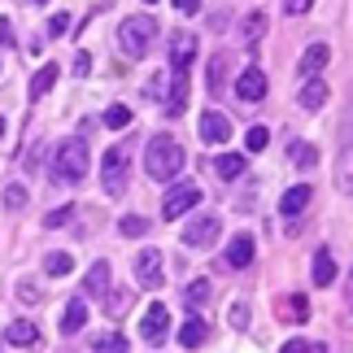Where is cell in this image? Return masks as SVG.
<instances>
[{
    "label": "cell",
    "instance_id": "6da1fadb",
    "mask_svg": "<svg viewBox=\"0 0 353 353\" xmlns=\"http://www.w3.org/2000/svg\"><path fill=\"white\" fill-rule=\"evenodd\" d=\"M183 161H188V153H183V144L174 140V135H153V140L144 144V170H148V179H174V174L183 170Z\"/></svg>",
    "mask_w": 353,
    "mask_h": 353
},
{
    "label": "cell",
    "instance_id": "7a4b0ae2",
    "mask_svg": "<svg viewBox=\"0 0 353 353\" xmlns=\"http://www.w3.org/2000/svg\"><path fill=\"white\" fill-rule=\"evenodd\" d=\"M92 157H88V140L83 135H70V140L57 144V153H52V174H57L61 183H79L88 174Z\"/></svg>",
    "mask_w": 353,
    "mask_h": 353
},
{
    "label": "cell",
    "instance_id": "3957f363",
    "mask_svg": "<svg viewBox=\"0 0 353 353\" xmlns=\"http://www.w3.org/2000/svg\"><path fill=\"white\" fill-rule=\"evenodd\" d=\"M153 35H157V22L148 18V13H135V18H127L118 26V44L127 57H144L148 44H153Z\"/></svg>",
    "mask_w": 353,
    "mask_h": 353
},
{
    "label": "cell",
    "instance_id": "277c9868",
    "mask_svg": "<svg viewBox=\"0 0 353 353\" xmlns=\"http://www.w3.org/2000/svg\"><path fill=\"white\" fill-rule=\"evenodd\" d=\"M127 179H131V148L127 144H114L101 161V183L110 196H122L127 192Z\"/></svg>",
    "mask_w": 353,
    "mask_h": 353
},
{
    "label": "cell",
    "instance_id": "5b68a950",
    "mask_svg": "<svg viewBox=\"0 0 353 353\" xmlns=\"http://www.w3.org/2000/svg\"><path fill=\"white\" fill-rule=\"evenodd\" d=\"M196 201H201V188L196 183H174L170 192H166V201H161V219L179 223L188 210H196Z\"/></svg>",
    "mask_w": 353,
    "mask_h": 353
},
{
    "label": "cell",
    "instance_id": "8992f818",
    "mask_svg": "<svg viewBox=\"0 0 353 353\" xmlns=\"http://www.w3.org/2000/svg\"><path fill=\"white\" fill-rule=\"evenodd\" d=\"M223 232V223L214 219V214H196L192 223L183 227V244H192V249H205V244H214Z\"/></svg>",
    "mask_w": 353,
    "mask_h": 353
},
{
    "label": "cell",
    "instance_id": "52a82bcc",
    "mask_svg": "<svg viewBox=\"0 0 353 353\" xmlns=\"http://www.w3.org/2000/svg\"><path fill=\"white\" fill-rule=\"evenodd\" d=\"M144 345H161V341H166V332H170V310L166 305H161V301H153V305H148L144 310Z\"/></svg>",
    "mask_w": 353,
    "mask_h": 353
},
{
    "label": "cell",
    "instance_id": "ba28073f",
    "mask_svg": "<svg viewBox=\"0 0 353 353\" xmlns=\"http://www.w3.org/2000/svg\"><path fill=\"white\" fill-rule=\"evenodd\" d=\"M236 97H240L244 105L266 101V74L257 70V65H249V70H240V74H236Z\"/></svg>",
    "mask_w": 353,
    "mask_h": 353
},
{
    "label": "cell",
    "instance_id": "9c48e42d",
    "mask_svg": "<svg viewBox=\"0 0 353 353\" xmlns=\"http://www.w3.org/2000/svg\"><path fill=\"white\" fill-rule=\"evenodd\" d=\"M135 279H140L144 288H161V249L135 253Z\"/></svg>",
    "mask_w": 353,
    "mask_h": 353
},
{
    "label": "cell",
    "instance_id": "30bf717a",
    "mask_svg": "<svg viewBox=\"0 0 353 353\" xmlns=\"http://www.w3.org/2000/svg\"><path fill=\"white\" fill-rule=\"evenodd\" d=\"M201 140L205 144H227L232 140V122H227V114H219V110L201 114Z\"/></svg>",
    "mask_w": 353,
    "mask_h": 353
},
{
    "label": "cell",
    "instance_id": "8fae6325",
    "mask_svg": "<svg viewBox=\"0 0 353 353\" xmlns=\"http://www.w3.org/2000/svg\"><path fill=\"white\" fill-rule=\"evenodd\" d=\"M192 57H196V35L192 31H179V35L170 39V70H188Z\"/></svg>",
    "mask_w": 353,
    "mask_h": 353
},
{
    "label": "cell",
    "instance_id": "7c38bea8",
    "mask_svg": "<svg viewBox=\"0 0 353 353\" xmlns=\"http://www.w3.org/2000/svg\"><path fill=\"white\" fill-rule=\"evenodd\" d=\"M310 201H314V188H310V183H296V188H288V192H283L279 214H283V219H296V214H301Z\"/></svg>",
    "mask_w": 353,
    "mask_h": 353
},
{
    "label": "cell",
    "instance_id": "4fadbf2b",
    "mask_svg": "<svg viewBox=\"0 0 353 353\" xmlns=\"http://www.w3.org/2000/svg\"><path fill=\"white\" fill-rule=\"evenodd\" d=\"M188 105V70H170V97H166V114H183Z\"/></svg>",
    "mask_w": 353,
    "mask_h": 353
},
{
    "label": "cell",
    "instance_id": "5bb4252c",
    "mask_svg": "<svg viewBox=\"0 0 353 353\" xmlns=\"http://www.w3.org/2000/svg\"><path fill=\"white\" fill-rule=\"evenodd\" d=\"M5 341L18 345V349H31L39 341V327H35L31 319H18V323H9V327H5Z\"/></svg>",
    "mask_w": 353,
    "mask_h": 353
},
{
    "label": "cell",
    "instance_id": "9a60e30c",
    "mask_svg": "<svg viewBox=\"0 0 353 353\" xmlns=\"http://www.w3.org/2000/svg\"><path fill=\"white\" fill-rule=\"evenodd\" d=\"M205 341H210V323L192 314V319H188L183 327H179V345H183V349H201Z\"/></svg>",
    "mask_w": 353,
    "mask_h": 353
},
{
    "label": "cell",
    "instance_id": "2e32d148",
    "mask_svg": "<svg viewBox=\"0 0 353 353\" xmlns=\"http://www.w3.org/2000/svg\"><path fill=\"white\" fill-rule=\"evenodd\" d=\"M253 236H236L232 244H227V266H232V270H244V266H249L253 262Z\"/></svg>",
    "mask_w": 353,
    "mask_h": 353
},
{
    "label": "cell",
    "instance_id": "e0dca14e",
    "mask_svg": "<svg viewBox=\"0 0 353 353\" xmlns=\"http://www.w3.org/2000/svg\"><path fill=\"white\" fill-rule=\"evenodd\" d=\"M110 279H114V270H110V262H97L88 270V279H83V288H88V296H110Z\"/></svg>",
    "mask_w": 353,
    "mask_h": 353
},
{
    "label": "cell",
    "instance_id": "ac0fdd59",
    "mask_svg": "<svg viewBox=\"0 0 353 353\" xmlns=\"http://www.w3.org/2000/svg\"><path fill=\"white\" fill-rule=\"evenodd\" d=\"M327 61H332V48H327V44H310V48L301 52V74H305V79H314Z\"/></svg>",
    "mask_w": 353,
    "mask_h": 353
},
{
    "label": "cell",
    "instance_id": "d6986e66",
    "mask_svg": "<svg viewBox=\"0 0 353 353\" xmlns=\"http://www.w3.org/2000/svg\"><path fill=\"white\" fill-rule=\"evenodd\" d=\"M83 327H88V301H79V296H74V301L65 305V314H61V332L74 336V332H83Z\"/></svg>",
    "mask_w": 353,
    "mask_h": 353
},
{
    "label": "cell",
    "instance_id": "ffe728a7",
    "mask_svg": "<svg viewBox=\"0 0 353 353\" xmlns=\"http://www.w3.org/2000/svg\"><path fill=\"white\" fill-rule=\"evenodd\" d=\"M327 83H323V79H310V83L301 88V110H323V105H327Z\"/></svg>",
    "mask_w": 353,
    "mask_h": 353
},
{
    "label": "cell",
    "instance_id": "44dd1931",
    "mask_svg": "<svg viewBox=\"0 0 353 353\" xmlns=\"http://www.w3.org/2000/svg\"><path fill=\"white\" fill-rule=\"evenodd\" d=\"M310 275H314L319 288H327V283L336 279V262H332V253H327V249H319V253H314V270H310Z\"/></svg>",
    "mask_w": 353,
    "mask_h": 353
},
{
    "label": "cell",
    "instance_id": "7402d4cb",
    "mask_svg": "<svg viewBox=\"0 0 353 353\" xmlns=\"http://www.w3.org/2000/svg\"><path fill=\"white\" fill-rule=\"evenodd\" d=\"M266 35V13H249V18H244L240 22V39H244V44H257V39H262Z\"/></svg>",
    "mask_w": 353,
    "mask_h": 353
},
{
    "label": "cell",
    "instance_id": "603a6c76",
    "mask_svg": "<svg viewBox=\"0 0 353 353\" xmlns=\"http://www.w3.org/2000/svg\"><path fill=\"white\" fill-rule=\"evenodd\" d=\"M279 319H292V323H305V319H310V301H305V296H301V292H296V296H288V301H283V305H279Z\"/></svg>",
    "mask_w": 353,
    "mask_h": 353
},
{
    "label": "cell",
    "instance_id": "cb8c5ba5",
    "mask_svg": "<svg viewBox=\"0 0 353 353\" xmlns=\"http://www.w3.org/2000/svg\"><path fill=\"white\" fill-rule=\"evenodd\" d=\"M52 83H57V65L48 61V65H39V74L31 79V97L39 101V97H44V92H52Z\"/></svg>",
    "mask_w": 353,
    "mask_h": 353
},
{
    "label": "cell",
    "instance_id": "d4e9b609",
    "mask_svg": "<svg viewBox=\"0 0 353 353\" xmlns=\"http://www.w3.org/2000/svg\"><path fill=\"white\" fill-rule=\"evenodd\" d=\"M214 170H219L223 179H240V174H244V157L240 153H223L219 161H214Z\"/></svg>",
    "mask_w": 353,
    "mask_h": 353
},
{
    "label": "cell",
    "instance_id": "484cf974",
    "mask_svg": "<svg viewBox=\"0 0 353 353\" xmlns=\"http://www.w3.org/2000/svg\"><path fill=\"white\" fill-rule=\"evenodd\" d=\"M44 270H48L52 279H61V275H70V270H74V257L70 253H48L44 257Z\"/></svg>",
    "mask_w": 353,
    "mask_h": 353
},
{
    "label": "cell",
    "instance_id": "4316f807",
    "mask_svg": "<svg viewBox=\"0 0 353 353\" xmlns=\"http://www.w3.org/2000/svg\"><path fill=\"white\" fill-rule=\"evenodd\" d=\"M292 166H301V170L319 166V148H314V144H301V140H296V144H292Z\"/></svg>",
    "mask_w": 353,
    "mask_h": 353
},
{
    "label": "cell",
    "instance_id": "83f0119b",
    "mask_svg": "<svg viewBox=\"0 0 353 353\" xmlns=\"http://www.w3.org/2000/svg\"><path fill=\"white\" fill-rule=\"evenodd\" d=\"M210 292H214V288H210V279H192V283H188V292H183V301L196 310V305H205V301H210Z\"/></svg>",
    "mask_w": 353,
    "mask_h": 353
},
{
    "label": "cell",
    "instance_id": "f1b7e54d",
    "mask_svg": "<svg viewBox=\"0 0 353 353\" xmlns=\"http://www.w3.org/2000/svg\"><path fill=\"white\" fill-rule=\"evenodd\" d=\"M336 183H341V192H353V148H345L341 170H336Z\"/></svg>",
    "mask_w": 353,
    "mask_h": 353
},
{
    "label": "cell",
    "instance_id": "f546056e",
    "mask_svg": "<svg viewBox=\"0 0 353 353\" xmlns=\"http://www.w3.org/2000/svg\"><path fill=\"white\" fill-rule=\"evenodd\" d=\"M105 127H114V131L131 127V110L127 105H110V110H105Z\"/></svg>",
    "mask_w": 353,
    "mask_h": 353
},
{
    "label": "cell",
    "instance_id": "4dcf8cb0",
    "mask_svg": "<svg viewBox=\"0 0 353 353\" xmlns=\"http://www.w3.org/2000/svg\"><path fill=\"white\" fill-rule=\"evenodd\" d=\"M266 144H270V131H266V127H249V135H244V148H249V153H262Z\"/></svg>",
    "mask_w": 353,
    "mask_h": 353
},
{
    "label": "cell",
    "instance_id": "1f68e13d",
    "mask_svg": "<svg viewBox=\"0 0 353 353\" xmlns=\"http://www.w3.org/2000/svg\"><path fill=\"white\" fill-rule=\"evenodd\" d=\"M118 232H122V236H144V232H148V219H140V214H127V219L118 223Z\"/></svg>",
    "mask_w": 353,
    "mask_h": 353
},
{
    "label": "cell",
    "instance_id": "d6a6232c",
    "mask_svg": "<svg viewBox=\"0 0 353 353\" xmlns=\"http://www.w3.org/2000/svg\"><path fill=\"white\" fill-rule=\"evenodd\" d=\"M223 79H227V61H223V57H214V61H210V92H219V88H223Z\"/></svg>",
    "mask_w": 353,
    "mask_h": 353
},
{
    "label": "cell",
    "instance_id": "836d02e7",
    "mask_svg": "<svg viewBox=\"0 0 353 353\" xmlns=\"http://www.w3.org/2000/svg\"><path fill=\"white\" fill-rule=\"evenodd\" d=\"M92 353H127V341H122V336L114 332V336H105V341L92 349Z\"/></svg>",
    "mask_w": 353,
    "mask_h": 353
},
{
    "label": "cell",
    "instance_id": "e575fe53",
    "mask_svg": "<svg viewBox=\"0 0 353 353\" xmlns=\"http://www.w3.org/2000/svg\"><path fill=\"white\" fill-rule=\"evenodd\" d=\"M5 205H9V210H22V205H26V188H22V183L5 188Z\"/></svg>",
    "mask_w": 353,
    "mask_h": 353
},
{
    "label": "cell",
    "instance_id": "d590c367",
    "mask_svg": "<svg viewBox=\"0 0 353 353\" xmlns=\"http://www.w3.org/2000/svg\"><path fill=\"white\" fill-rule=\"evenodd\" d=\"M70 219H74V205H61V210H52L48 219H44V227H65Z\"/></svg>",
    "mask_w": 353,
    "mask_h": 353
},
{
    "label": "cell",
    "instance_id": "8d00e7d4",
    "mask_svg": "<svg viewBox=\"0 0 353 353\" xmlns=\"http://www.w3.org/2000/svg\"><path fill=\"white\" fill-rule=\"evenodd\" d=\"M232 327H236V332L249 327V305H244V301H236V305H232Z\"/></svg>",
    "mask_w": 353,
    "mask_h": 353
},
{
    "label": "cell",
    "instance_id": "74e56055",
    "mask_svg": "<svg viewBox=\"0 0 353 353\" xmlns=\"http://www.w3.org/2000/svg\"><path fill=\"white\" fill-rule=\"evenodd\" d=\"M70 31V18L65 13H52V22H48V35H65Z\"/></svg>",
    "mask_w": 353,
    "mask_h": 353
},
{
    "label": "cell",
    "instance_id": "f35d334b",
    "mask_svg": "<svg viewBox=\"0 0 353 353\" xmlns=\"http://www.w3.org/2000/svg\"><path fill=\"white\" fill-rule=\"evenodd\" d=\"M310 5H314V0H283V13L296 18V13H310Z\"/></svg>",
    "mask_w": 353,
    "mask_h": 353
},
{
    "label": "cell",
    "instance_id": "ab89813d",
    "mask_svg": "<svg viewBox=\"0 0 353 353\" xmlns=\"http://www.w3.org/2000/svg\"><path fill=\"white\" fill-rule=\"evenodd\" d=\"M279 353H314V345H310V341H288Z\"/></svg>",
    "mask_w": 353,
    "mask_h": 353
},
{
    "label": "cell",
    "instance_id": "60d3db41",
    "mask_svg": "<svg viewBox=\"0 0 353 353\" xmlns=\"http://www.w3.org/2000/svg\"><path fill=\"white\" fill-rule=\"evenodd\" d=\"M0 44L13 48V22H9V18H0Z\"/></svg>",
    "mask_w": 353,
    "mask_h": 353
},
{
    "label": "cell",
    "instance_id": "b9f144b4",
    "mask_svg": "<svg viewBox=\"0 0 353 353\" xmlns=\"http://www.w3.org/2000/svg\"><path fill=\"white\" fill-rule=\"evenodd\" d=\"M174 9H179V13H196L201 0H174Z\"/></svg>",
    "mask_w": 353,
    "mask_h": 353
},
{
    "label": "cell",
    "instance_id": "7bdbcfd3",
    "mask_svg": "<svg viewBox=\"0 0 353 353\" xmlns=\"http://www.w3.org/2000/svg\"><path fill=\"white\" fill-rule=\"evenodd\" d=\"M26 5H48V0H26Z\"/></svg>",
    "mask_w": 353,
    "mask_h": 353
},
{
    "label": "cell",
    "instance_id": "ee69618b",
    "mask_svg": "<svg viewBox=\"0 0 353 353\" xmlns=\"http://www.w3.org/2000/svg\"><path fill=\"white\" fill-rule=\"evenodd\" d=\"M0 135H5V118H0Z\"/></svg>",
    "mask_w": 353,
    "mask_h": 353
},
{
    "label": "cell",
    "instance_id": "f6af8a7d",
    "mask_svg": "<svg viewBox=\"0 0 353 353\" xmlns=\"http://www.w3.org/2000/svg\"><path fill=\"white\" fill-rule=\"evenodd\" d=\"M144 5H153V0H144Z\"/></svg>",
    "mask_w": 353,
    "mask_h": 353
}]
</instances>
